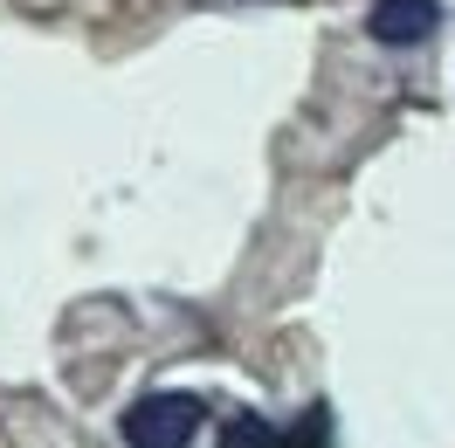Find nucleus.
<instances>
[{"mask_svg":"<svg viewBox=\"0 0 455 448\" xmlns=\"http://www.w3.org/2000/svg\"><path fill=\"white\" fill-rule=\"evenodd\" d=\"M207 400L200 393H139L124 407V448H194Z\"/></svg>","mask_w":455,"mask_h":448,"instance_id":"obj_1","label":"nucleus"},{"mask_svg":"<svg viewBox=\"0 0 455 448\" xmlns=\"http://www.w3.org/2000/svg\"><path fill=\"white\" fill-rule=\"evenodd\" d=\"M442 28V0H372L366 14V35L387 42V49H414Z\"/></svg>","mask_w":455,"mask_h":448,"instance_id":"obj_3","label":"nucleus"},{"mask_svg":"<svg viewBox=\"0 0 455 448\" xmlns=\"http://www.w3.org/2000/svg\"><path fill=\"white\" fill-rule=\"evenodd\" d=\"M221 448H331V414L311 407V414L290 420V428H276V420H262V414H235L221 428Z\"/></svg>","mask_w":455,"mask_h":448,"instance_id":"obj_2","label":"nucleus"}]
</instances>
